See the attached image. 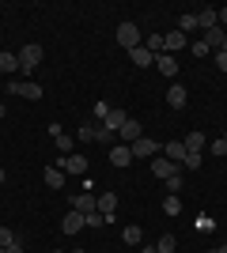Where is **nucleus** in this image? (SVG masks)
<instances>
[{
  "label": "nucleus",
  "mask_w": 227,
  "mask_h": 253,
  "mask_svg": "<svg viewBox=\"0 0 227 253\" xmlns=\"http://www.w3.org/2000/svg\"><path fill=\"white\" fill-rule=\"evenodd\" d=\"M72 211H84V215L87 211H98V197L95 193H76L72 197Z\"/></svg>",
  "instance_id": "obj_8"
},
{
  "label": "nucleus",
  "mask_w": 227,
  "mask_h": 253,
  "mask_svg": "<svg viewBox=\"0 0 227 253\" xmlns=\"http://www.w3.org/2000/svg\"><path fill=\"white\" fill-rule=\"evenodd\" d=\"M201 163H205V159H201V151H185V163H182V167L197 170V167H201Z\"/></svg>",
  "instance_id": "obj_30"
},
{
  "label": "nucleus",
  "mask_w": 227,
  "mask_h": 253,
  "mask_svg": "<svg viewBox=\"0 0 227 253\" xmlns=\"http://www.w3.org/2000/svg\"><path fill=\"white\" fill-rule=\"evenodd\" d=\"M4 117H8V106H4V102H0V121H4Z\"/></svg>",
  "instance_id": "obj_41"
},
{
  "label": "nucleus",
  "mask_w": 227,
  "mask_h": 253,
  "mask_svg": "<svg viewBox=\"0 0 227 253\" xmlns=\"http://www.w3.org/2000/svg\"><path fill=\"white\" fill-rule=\"evenodd\" d=\"M0 253H4V246H0Z\"/></svg>",
  "instance_id": "obj_46"
},
{
  "label": "nucleus",
  "mask_w": 227,
  "mask_h": 253,
  "mask_svg": "<svg viewBox=\"0 0 227 253\" xmlns=\"http://www.w3.org/2000/svg\"><path fill=\"white\" fill-rule=\"evenodd\" d=\"M163 211H167V215H178V211H182V201H178L174 193H167V201H163Z\"/></svg>",
  "instance_id": "obj_27"
},
{
  "label": "nucleus",
  "mask_w": 227,
  "mask_h": 253,
  "mask_svg": "<svg viewBox=\"0 0 227 253\" xmlns=\"http://www.w3.org/2000/svg\"><path fill=\"white\" fill-rule=\"evenodd\" d=\"M212 227H216V223L208 219V215H197V231H212Z\"/></svg>",
  "instance_id": "obj_36"
},
{
  "label": "nucleus",
  "mask_w": 227,
  "mask_h": 253,
  "mask_svg": "<svg viewBox=\"0 0 227 253\" xmlns=\"http://www.w3.org/2000/svg\"><path fill=\"white\" fill-rule=\"evenodd\" d=\"M4 253H23V242H11L8 250H4Z\"/></svg>",
  "instance_id": "obj_38"
},
{
  "label": "nucleus",
  "mask_w": 227,
  "mask_h": 253,
  "mask_svg": "<svg viewBox=\"0 0 227 253\" xmlns=\"http://www.w3.org/2000/svg\"><path fill=\"white\" fill-rule=\"evenodd\" d=\"M189 49H193V57H208V53H212L205 42H189Z\"/></svg>",
  "instance_id": "obj_35"
},
{
  "label": "nucleus",
  "mask_w": 227,
  "mask_h": 253,
  "mask_svg": "<svg viewBox=\"0 0 227 253\" xmlns=\"http://www.w3.org/2000/svg\"><path fill=\"white\" fill-rule=\"evenodd\" d=\"M185 98H189V95H185V87H182V84H171V91H167V102H171L174 110H182Z\"/></svg>",
  "instance_id": "obj_20"
},
{
  "label": "nucleus",
  "mask_w": 227,
  "mask_h": 253,
  "mask_svg": "<svg viewBox=\"0 0 227 253\" xmlns=\"http://www.w3.org/2000/svg\"><path fill=\"white\" fill-rule=\"evenodd\" d=\"M174 246H178V242H174V234H163L159 242H155V250H159V253H174Z\"/></svg>",
  "instance_id": "obj_29"
},
{
  "label": "nucleus",
  "mask_w": 227,
  "mask_h": 253,
  "mask_svg": "<svg viewBox=\"0 0 227 253\" xmlns=\"http://www.w3.org/2000/svg\"><path fill=\"white\" fill-rule=\"evenodd\" d=\"M197 27H201V31L220 27V8H201V11H197Z\"/></svg>",
  "instance_id": "obj_12"
},
{
  "label": "nucleus",
  "mask_w": 227,
  "mask_h": 253,
  "mask_svg": "<svg viewBox=\"0 0 227 253\" xmlns=\"http://www.w3.org/2000/svg\"><path fill=\"white\" fill-rule=\"evenodd\" d=\"M201 42L208 45V49H224V42H227V31L224 27H212V31H205V38Z\"/></svg>",
  "instance_id": "obj_17"
},
{
  "label": "nucleus",
  "mask_w": 227,
  "mask_h": 253,
  "mask_svg": "<svg viewBox=\"0 0 227 253\" xmlns=\"http://www.w3.org/2000/svg\"><path fill=\"white\" fill-rule=\"evenodd\" d=\"M11 242H19V238H15V231H11V227H0V246L8 250Z\"/></svg>",
  "instance_id": "obj_31"
},
{
  "label": "nucleus",
  "mask_w": 227,
  "mask_h": 253,
  "mask_svg": "<svg viewBox=\"0 0 227 253\" xmlns=\"http://www.w3.org/2000/svg\"><path fill=\"white\" fill-rule=\"evenodd\" d=\"M216 68H220V72H227V53L224 49H216Z\"/></svg>",
  "instance_id": "obj_37"
},
{
  "label": "nucleus",
  "mask_w": 227,
  "mask_h": 253,
  "mask_svg": "<svg viewBox=\"0 0 227 253\" xmlns=\"http://www.w3.org/2000/svg\"><path fill=\"white\" fill-rule=\"evenodd\" d=\"M53 253H61V250H53Z\"/></svg>",
  "instance_id": "obj_47"
},
{
  "label": "nucleus",
  "mask_w": 227,
  "mask_h": 253,
  "mask_svg": "<svg viewBox=\"0 0 227 253\" xmlns=\"http://www.w3.org/2000/svg\"><path fill=\"white\" fill-rule=\"evenodd\" d=\"M102 223H106V219H102L98 211H87V215H84V227H102Z\"/></svg>",
  "instance_id": "obj_32"
},
{
  "label": "nucleus",
  "mask_w": 227,
  "mask_h": 253,
  "mask_svg": "<svg viewBox=\"0 0 227 253\" xmlns=\"http://www.w3.org/2000/svg\"><path fill=\"white\" fill-rule=\"evenodd\" d=\"M182 144H185V151H201V148H205V132H189Z\"/></svg>",
  "instance_id": "obj_24"
},
{
  "label": "nucleus",
  "mask_w": 227,
  "mask_h": 253,
  "mask_svg": "<svg viewBox=\"0 0 227 253\" xmlns=\"http://www.w3.org/2000/svg\"><path fill=\"white\" fill-rule=\"evenodd\" d=\"M140 238H144V231H140V223H129L125 231H121V242L125 246H140Z\"/></svg>",
  "instance_id": "obj_21"
},
{
  "label": "nucleus",
  "mask_w": 227,
  "mask_h": 253,
  "mask_svg": "<svg viewBox=\"0 0 227 253\" xmlns=\"http://www.w3.org/2000/svg\"><path fill=\"white\" fill-rule=\"evenodd\" d=\"M114 211H118V197H114V193H102V197H98V215L106 223H114Z\"/></svg>",
  "instance_id": "obj_11"
},
{
  "label": "nucleus",
  "mask_w": 227,
  "mask_h": 253,
  "mask_svg": "<svg viewBox=\"0 0 227 253\" xmlns=\"http://www.w3.org/2000/svg\"><path fill=\"white\" fill-rule=\"evenodd\" d=\"M208 151H212L216 159H220V155H227V140H224V136H220V140H212V148H208Z\"/></svg>",
  "instance_id": "obj_34"
},
{
  "label": "nucleus",
  "mask_w": 227,
  "mask_h": 253,
  "mask_svg": "<svg viewBox=\"0 0 227 253\" xmlns=\"http://www.w3.org/2000/svg\"><path fill=\"white\" fill-rule=\"evenodd\" d=\"M178 31H182L185 38H189V31H197V15H193V11H185L182 19H178Z\"/></svg>",
  "instance_id": "obj_25"
},
{
  "label": "nucleus",
  "mask_w": 227,
  "mask_h": 253,
  "mask_svg": "<svg viewBox=\"0 0 227 253\" xmlns=\"http://www.w3.org/2000/svg\"><path fill=\"white\" fill-rule=\"evenodd\" d=\"M144 136V128H140V121H125V125H121V132H118V140H125V144H136V140Z\"/></svg>",
  "instance_id": "obj_13"
},
{
  "label": "nucleus",
  "mask_w": 227,
  "mask_h": 253,
  "mask_svg": "<svg viewBox=\"0 0 227 253\" xmlns=\"http://www.w3.org/2000/svg\"><path fill=\"white\" fill-rule=\"evenodd\" d=\"M140 253H159V250H155V246H144V250Z\"/></svg>",
  "instance_id": "obj_42"
},
{
  "label": "nucleus",
  "mask_w": 227,
  "mask_h": 253,
  "mask_svg": "<svg viewBox=\"0 0 227 253\" xmlns=\"http://www.w3.org/2000/svg\"><path fill=\"white\" fill-rule=\"evenodd\" d=\"M110 163H114V167H129L133 163L129 144H110Z\"/></svg>",
  "instance_id": "obj_10"
},
{
  "label": "nucleus",
  "mask_w": 227,
  "mask_h": 253,
  "mask_svg": "<svg viewBox=\"0 0 227 253\" xmlns=\"http://www.w3.org/2000/svg\"><path fill=\"white\" fill-rule=\"evenodd\" d=\"M129 57H133V64H136V68H148V64H155V57H151V53L144 49V45H136V49H129Z\"/></svg>",
  "instance_id": "obj_23"
},
{
  "label": "nucleus",
  "mask_w": 227,
  "mask_h": 253,
  "mask_svg": "<svg viewBox=\"0 0 227 253\" xmlns=\"http://www.w3.org/2000/svg\"><path fill=\"white\" fill-rule=\"evenodd\" d=\"M76 140H80V144H95V140H98V125H95V121H87V125H80Z\"/></svg>",
  "instance_id": "obj_22"
},
{
  "label": "nucleus",
  "mask_w": 227,
  "mask_h": 253,
  "mask_svg": "<svg viewBox=\"0 0 227 253\" xmlns=\"http://www.w3.org/2000/svg\"><path fill=\"white\" fill-rule=\"evenodd\" d=\"M163 185H167V193H174V197H178V193H182V170H178V174H171Z\"/></svg>",
  "instance_id": "obj_28"
},
{
  "label": "nucleus",
  "mask_w": 227,
  "mask_h": 253,
  "mask_svg": "<svg viewBox=\"0 0 227 253\" xmlns=\"http://www.w3.org/2000/svg\"><path fill=\"white\" fill-rule=\"evenodd\" d=\"M125 121H129V114H125V110H118V106H114V110H110V114H106V121H98V125L106 128V132H114V136H118V132H121V125H125Z\"/></svg>",
  "instance_id": "obj_7"
},
{
  "label": "nucleus",
  "mask_w": 227,
  "mask_h": 253,
  "mask_svg": "<svg viewBox=\"0 0 227 253\" xmlns=\"http://www.w3.org/2000/svg\"><path fill=\"white\" fill-rule=\"evenodd\" d=\"M4 178H8V174H4V167H0V185H4Z\"/></svg>",
  "instance_id": "obj_43"
},
{
  "label": "nucleus",
  "mask_w": 227,
  "mask_h": 253,
  "mask_svg": "<svg viewBox=\"0 0 227 253\" xmlns=\"http://www.w3.org/2000/svg\"><path fill=\"white\" fill-rule=\"evenodd\" d=\"M159 155H167L171 163H178V167H182V163H185V144H182V140H171V144H167Z\"/></svg>",
  "instance_id": "obj_16"
},
{
  "label": "nucleus",
  "mask_w": 227,
  "mask_h": 253,
  "mask_svg": "<svg viewBox=\"0 0 227 253\" xmlns=\"http://www.w3.org/2000/svg\"><path fill=\"white\" fill-rule=\"evenodd\" d=\"M129 151H133V159H155L159 155V144H155V140H148V136H140L136 140V144H129Z\"/></svg>",
  "instance_id": "obj_5"
},
{
  "label": "nucleus",
  "mask_w": 227,
  "mask_h": 253,
  "mask_svg": "<svg viewBox=\"0 0 227 253\" xmlns=\"http://www.w3.org/2000/svg\"><path fill=\"white\" fill-rule=\"evenodd\" d=\"M19 68V57L15 53H0V72H15Z\"/></svg>",
  "instance_id": "obj_26"
},
{
  "label": "nucleus",
  "mask_w": 227,
  "mask_h": 253,
  "mask_svg": "<svg viewBox=\"0 0 227 253\" xmlns=\"http://www.w3.org/2000/svg\"><path fill=\"white\" fill-rule=\"evenodd\" d=\"M15 57H19V68H23V72H31V68H38V64H42L45 49H42L38 42H23V49L15 53Z\"/></svg>",
  "instance_id": "obj_1"
},
{
  "label": "nucleus",
  "mask_w": 227,
  "mask_h": 253,
  "mask_svg": "<svg viewBox=\"0 0 227 253\" xmlns=\"http://www.w3.org/2000/svg\"><path fill=\"white\" fill-rule=\"evenodd\" d=\"M155 68H159L163 76H171V80L178 76V61H174L171 53H159V57H155Z\"/></svg>",
  "instance_id": "obj_18"
},
{
  "label": "nucleus",
  "mask_w": 227,
  "mask_h": 253,
  "mask_svg": "<svg viewBox=\"0 0 227 253\" xmlns=\"http://www.w3.org/2000/svg\"><path fill=\"white\" fill-rule=\"evenodd\" d=\"M8 95H19V98H31V102H38V98H42V87L31 84V80H11V84H8Z\"/></svg>",
  "instance_id": "obj_3"
},
{
  "label": "nucleus",
  "mask_w": 227,
  "mask_h": 253,
  "mask_svg": "<svg viewBox=\"0 0 227 253\" xmlns=\"http://www.w3.org/2000/svg\"><path fill=\"white\" fill-rule=\"evenodd\" d=\"M114 42H118L121 49H136V45H140V27H136V23H121L118 31H114Z\"/></svg>",
  "instance_id": "obj_2"
},
{
  "label": "nucleus",
  "mask_w": 227,
  "mask_h": 253,
  "mask_svg": "<svg viewBox=\"0 0 227 253\" xmlns=\"http://www.w3.org/2000/svg\"><path fill=\"white\" fill-rule=\"evenodd\" d=\"M163 45H167V53H178V49H185V45H189V38H185L182 31H171V34H163Z\"/></svg>",
  "instance_id": "obj_14"
},
{
  "label": "nucleus",
  "mask_w": 227,
  "mask_h": 253,
  "mask_svg": "<svg viewBox=\"0 0 227 253\" xmlns=\"http://www.w3.org/2000/svg\"><path fill=\"white\" fill-rule=\"evenodd\" d=\"M68 253H84V250H68Z\"/></svg>",
  "instance_id": "obj_44"
},
{
  "label": "nucleus",
  "mask_w": 227,
  "mask_h": 253,
  "mask_svg": "<svg viewBox=\"0 0 227 253\" xmlns=\"http://www.w3.org/2000/svg\"><path fill=\"white\" fill-rule=\"evenodd\" d=\"M106 114H110V102H95V125L106 121Z\"/></svg>",
  "instance_id": "obj_33"
},
{
  "label": "nucleus",
  "mask_w": 227,
  "mask_h": 253,
  "mask_svg": "<svg viewBox=\"0 0 227 253\" xmlns=\"http://www.w3.org/2000/svg\"><path fill=\"white\" fill-rule=\"evenodd\" d=\"M49 132H53V144H57V151H61V155H72L76 140L68 136V132H61V125H49Z\"/></svg>",
  "instance_id": "obj_9"
},
{
  "label": "nucleus",
  "mask_w": 227,
  "mask_h": 253,
  "mask_svg": "<svg viewBox=\"0 0 227 253\" xmlns=\"http://www.w3.org/2000/svg\"><path fill=\"white\" fill-rule=\"evenodd\" d=\"M61 231L65 234H80L84 231V211H68L65 219H61Z\"/></svg>",
  "instance_id": "obj_15"
},
{
  "label": "nucleus",
  "mask_w": 227,
  "mask_h": 253,
  "mask_svg": "<svg viewBox=\"0 0 227 253\" xmlns=\"http://www.w3.org/2000/svg\"><path fill=\"white\" fill-rule=\"evenodd\" d=\"M224 53H227V42H224Z\"/></svg>",
  "instance_id": "obj_45"
},
{
  "label": "nucleus",
  "mask_w": 227,
  "mask_h": 253,
  "mask_svg": "<svg viewBox=\"0 0 227 253\" xmlns=\"http://www.w3.org/2000/svg\"><path fill=\"white\" fill-rule=\"evenodd\" d=\"M42 178H45V185H49V189H61L68 174H65L61 167H45V174H42Z\"/></svg>",
  "instance_id": "obj_19"
},
{
  "label": "nucleus",
  "mask_w": 227,
  "mask_h": 253,
  "mask_svg": "<svg viewBox=\"0 0 227 253\" xmlns=\"http://www.w3.org/2000/svg\"><path fill=\"white\" fill-rule=\"evenodd\" d=\"M151 174H155L159 181H167L171 174H178V163H171L167 155H155V159H151Z\"/></svg>",
  "instance_id": "obj_6"
},
{
  "label": "nucleus",
  "mask_w": 227,
  "mask_h": 253,
  "mask_svg": "<svg viewBox=\"0 0 227 253\" xmlns=\"http://www.w3.org/2000/svg\"><path fill=\"white\" fill-rule=\"evenodd\" d=\"M220 27L227 31V8H220Z\"/></svg>",
  "instance_id": "obj_39"
},
{
  "label": "nucleus",
  "mask_w": 227,
  "mask_h": 253,
  "mask_svg": "<svg viewBox=\"0 0 227 253\" xmlns=\"http://www.w3.org/2000/svg\"><path fill=\"white\" fill-rule=\"evenodd\" d=\"M53 167H61L65 174H84V170H87V155H76V151H72V155H61Z\"/></svg>",
  "instance_id": "obj_4"
},
{
  "label": "nucleus",
  "mask_w": 227,
  "mask_h": 253,
  "mask_svg": "<svg viewBox=\"0 0 227 253\" xmlns=\"http://www.w3.org/2000/svg\"><path fill=\"white\" fill-rule=\"evenodd\" d=\"M208 253H227V242H224V246H216V250H208Z\"/></svg>",
  "instance_id": "obj_40"
}]
</instances>
